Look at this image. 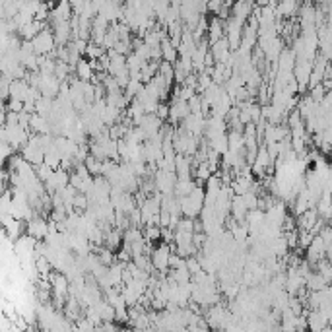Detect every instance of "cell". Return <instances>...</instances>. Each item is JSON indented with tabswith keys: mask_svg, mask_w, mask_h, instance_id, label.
Returning a JSON list of instances; mask_svg holds the SVG:
<instances>
[{
	"mask_svg": "<svg viewBox=\"0 0 332 332\" xmlns=\"http://www.w3.org/2000/svg\"><path fill=\"white\" fill-rule=\"evenodd\" d=\"M206 120L208 119H204V115L200 113V115H194V113H190L188 117H186L183 122H181V126L185 128L186 132H190V134H194L196 138H200L202 134L206 132Z\"/></svg>",
	"mask_w": 332,
	"mask_h": 332,
	"instance_id": "6",
	"label": "cell"
},
{
	"mask_svg": "<svg viewBox=\"0 0 332 332\" xmlns=\"http://www.w3.org/2000/svg\"><path fill=\"white\" fill-rule=\"evenodd\" d=\"M6 109L8 111H12V113H24V109H26V103L24 101H16V99H8V103H6Z\"/></svg>",
	"mask_w": 332,
	"mask_h": 332,
	"instance_id": "31",
	"label": "cell"
},
{
	"mask_svg": "<svg viewBox=\"0 0 332 332\" xmlns=\"http://www.w3.org/2000/svg\"><path fill=\"white\" fill-rule=\"evenodd\" d=\"M190 115V107H188V101H183V99H177V101H171L169 105V120L173 124H179L183 122Z\"/></svg>",
	"mask_w": 332,
	"mask_h": 332,
	"instance_id": "8",
	"label": "cell"
},
{
	"mask_svg": "<svg viewBox=\"0 0 332 332\" xmlns=\"http://www.w3.org/2000/svg\"><path fill=\"white\" fill-rule=\"evenodd\" d=\"M222 8H224V2L222 0H212V2H208V14H218L222 12Z\"/></svg>",
	"mask_w": 332,
	"mask_h": 332,
	"instance_id": "33",
	"label": "cell"
},
{
	"mask_svg": "<svg viewBox=\"0 0 332 332\" xmlns=\"http://www.w3.org/2000/svg\"><path fill=\"white\" fill-rule=\"evenodd\" d=\"M196 186H200L198 183H196V179H179L177 181V186H175V196L177 198H185V196H188Z\"/></svg>",
	"mask_w": 332,
	"mask_h": 332,
	"instance_id": "15",
	"label": "cell"
},
{
	"mask_svg": "<svg viewBox=\"0 0 332 332\" xmlns=\"http://www.w3.org/2000/svg\"><path fill=\"white\" fill-rule=\"evenodd\" d=\"M35 173H37V177L41 179V183H47V181L54 175V169L53 167H49L47 163H41V165L35 167Z\"/></svg>",
	"mask_w": 332,
	"mask_h": 332,
	"instance_id": "27",
	"label": "cell"
},
{
	"mask_svg": "<svg viewBox=\"0 0 332 332\" xmlns=\"http://www.w3.org/2000/svg\"><path fill=\"white\" fill-rule=\"evenodd\" d=\"M93 307H95V311L99 313V317H101L103 322H113V320H115V309L109 305L105 299H103L101 303H97V305H93Z\"/></svg>",
	"mask_w": 332,
	"mask_h": 332,
	"instance_id": "20",
	"label": "cell"
},
{
	"mask_svg": "<svg viewBox=\"0 0 332 332\" xmlns=\"http://www.w3.org/2000/svg\"><path fill=\"white\" fill-rule=\"evenodd\" d=\"M144 239H146L148 243L161 241V227L160 226H146L144 227Z\"/></svg>",
	"mask_w": 332,
	"mask_h": 332,
	"instance_id": "25",
	"label": "cell"
},
{
	"mask_svg": "<svg viewBox=\"0 0 332 332\" xmlns=\"http://www.w3.org/2000/svg\"><path fill=\"white\" fill-rule=\"evenodd\" d=\"M161 120L169 119V105H165V103H161L160 109H158V113H156Z\"/></svg>",
	"mask_w": 332,
	"mask_h": 332,
	"instance_id": "34",
	"label": "cell"
},
{
	"mask_svg": "<svg viewBox=\"0 0 332 332\" xmlns=\"http://www.w3.org/2000/svg\"><path fill=\"white\" fill-rule=\"evenodd\" d=\"M86 167H88V171L92 173V177H99V175L103 173V161L95 160L93 156H90V158L86 160Z\"/></svg>",
	"mask_w": 332,
	"mask_h": 332,
	"instance_id": "24",
	"label": "cell"
},
{
	"mask_svg": "<svg viewBox=\"0 0 332 332\" xmlns=\"http://www.w3.org/2000/svg\"><path fill=\"white\" fill-rule=\"evenodd\" d=\"M173 252H175V247L167 245V243H161L152 251V266H154L156 272H160L161 276L169 270V258H171Z\"/></svg>",
	"mask_w": 332,
	"mask_h": 332,
	"instance_id": "2",
	"label": "cell"
},
{
	"mask_svg": "<svg viewBox=\"0 0 332 332\" xmlns=\"http://www.w3.org/2000/svg\"><path fill=\"white\" fill-rule=\"evenodd\" d=\"M2 218V226H4V233L8 235V239H12L14 243L20 239V237H24L27 231V226L24 224V220H16L12 216H0Z\"/></svg>",
	"mask_w": 332,
	"mask_h": 332,
	"instance_id": "4",
	"label": "cell"
},
{
	"mask_svg": "<svg viewBox=\"0 0 332 332\" xmlns=\"http://www.w3.org/2000/svg\"><path fill=\"white\" fill-rule=\"evenodd\" d=\"M307 324H309V330L311 332H324L328 328V319L322 315L320 309H313L307 317Z\"/></svg>",
	"mask_w": 332,
	"mask_h": 332,
	"instance_id": "10",
	"label": "cell"
},
{
	"mask_svg": "<svg viewBox=\"0 0 332 332\" xmlns=\"http://www.w3.org/2000/svg\"><path fill=\"white\" fill-rule=\"evenodd\" d=\"M120 241H124V233H122L120 229H117V227H115V229H111V231L105 235V243H107V247H109L111 251L119 247Z\"/></svg>",
	"mask_w": 332,
	"mask_h": 332,
	"instance_id": "22",
	"label": "cell"
},
{
	"mask_svg": "<svg viewBox=\"0 0 332 332\" xmlns=\"http://www.w3.org/2000/svg\"><path fill=\"white\" fill-rule=\"evenodd\" d=\"M160 76L165 80V84L171 88L173 82H175V68H173L171 62H165V60H161L160 62Z\"/></svg>",
	"mask_w": 332,
	"mask_h": 332,
	"instance_id": "21",
	"label": "cell"
},
{
	"mask_svg": "<svg viewBox=\"0 0 332 332\" xmlns=\"http://www.w3.org/2000/svg\"><path fill=\"white\" fill-rule=\"evenodd\" d=\"M20 156H22L27 163H31L33 167H37V165H41V163H45V152H43L39 146H33V144H29V142L22 148Z\"/></svg>",
	"mask_w": 332,
	"mask_h": 332,
	"instance_id": "9",
	"label": "cell"
},
{
	"mask_svg": "<svg viewBox=\"0 0 332 332\" xmlns=\"http://www.w3.org/2000/svg\"><path fill=\"white\" fill-rule=\"evenodd\" d=\"M214 86V80H212V76L210 74H198V92L200 93H204L208 88H212Z\"/></svg>",
	"mask_w": 332,
	"mask_h": 332,
	"instance_id": "28",
	"label": "cell"
},
{
	"mask_svg": "<svg viewBox=\"0 0 332 332\" xmlns=\"http://www.w3.org/2000/svg\"><path fill=\"white\" fill-rule=\"evenodd\" d=\"M140 241H144V231H140L138 227H128L126 231H124V243H140Z\"/></svg>",
	"mask_w": 332,
	"mask_h": 332,
	"instance_id": "23",
	"label": "cell"
},
{
	"mask_svg": "<svg viewBox=\"0 0 332 332\" xmlns=\"http://www.w3.org/2000/svg\"><path fill=\"white\" fill-rule=\"evenodd\" d=\"M31 130H33V134H51L53 132L49 119L41 117V115H37V113L31 115Z\"/></svg>",
	"mask_w": 332,
	"mask_h": 332,
	"instance_id": "17",
	"label": "cell"
},
{
	"mask_svg": "<svg viewBox=\"0 0 332 332\" xmlns=\"http://www.w3.org/2000/svg\"><path fill=\"white\" fill-rule=\"evenodd\" d=\"M60 88H62V84L56 80V76H43V74H41L39 92L43 93V97H49V99L58 97Z\"/></svg>",
	"mask_w": 332,
	"mask_h": 332,
	"instance_id": "7",
	"label": "cell"
},
{
	"mask_svg": "<svg viewBox=\"0 0 332 332\" xmlns=\"http://www.w3.org/2000/svg\"><path fill=\"white\" fill-rule=\"evenodd\" d=\"M29 237H33V239L37 241H45L49 237V220H45V218H33L31 222H27V231H26Z\"/></svg>",
	"mask_w": 332,
	"mask_h": 332,
	"instance_id": "5",
	"label": "cell"
},
{
	"mask_svg": "<svg viewBox=\"0 0 332 332\" xmlns=\"http://www.w3.org/2000/svg\"><path fill=\"white\" fill-rule=\"evenodd\" d=\"M119 332H134V328H132V326H130V328H120Z\"/></svg>",
	"mask_w": 332,
	"mask_h": 332,
	"instance_id": "35",
	"label": "cell"
},
{
	"mask_svg": "<svg viewBox=\"0 0 332 332\" xmlns=\"http://www.w3.org/2000/svg\"><path fill=\"white\" fill-rule=\"evenodd\" d=\"M186 268H188V272H190L192 276L198 274L200 270H202V264H200L198 256H188V258H186Z\"/></svg>",
	"mask_w": 332,
	"mask_h": 332,
	"instance_id": "30",
	"label": "cell"
},
{
	"mask_svg": "<svg viewBox=\"0 0 332 332\" xmlns=\"http://www.w3.org/2000/svg\"><path fill=\"white\" fill-rule=\"evenodd\" d=\"M146 332H158V330H156V328H148Z\"/></svg>",
	"mask_w": 332,
	"mask_h": 332,
	"instance_id": "36",
	"label": "cell"
},
{
	"mask_svg": "<svg viewBox=\"0 0 332 332\" xmlns=\"http://www.w3.org/2000/svg\"><path fill=\"white\" fill-rule=\"evenodd\" d=\"M210 53L212 56L216 58V62H227V58L231 56V47H229V41L224 37V39H220L218 43H214L210 45Z\"/></svg>",
	"mask_w": 332,
	"mask_h": 332,
	"instance_id": "11",
	"label": "cell"
},
{
	"mask_svg": "<svg viewBox=\"0 0 332 332\" xmlns=\"http://www.w3.org/2000/svg\"><path fill=\"white\" fill-rule=\"evenodd\" d=\"M169 278L177 284V286H190V282H192V274L188 272V268L183 266V268H177V270H171V274H169Z\"/></svg>",
	"mask_w": 332,
	"mask_h": 332,
	"instance_id": "18",
	"label": "cell"
},
{
	"mask_svg": "<svg viewBox=\"0 0 332 332\" xmlns=\"http://www.w3.org/2000/svg\"><path fill=\"white\" fill-rule=\"evenodd\" d=\"M161 54H163V60H165V62L175 64V62L179 60V51L173 47L171 39H165L161 43Z\"/></svg>",
	"mask_w": 332,
	"mask_h": 332,
	"instance_id": "19",
	"label": "cell"
},
{
	"mask_svg": "<svg viewBox=\"0 0 332 332\" xmlns=\"http://www.w3.org/2000/svg\"><path fill=\"white\" fill-rule=\"evenodd\" d=\"M47 27L49 26H47L45 22H37V20H33L31 24H27L26 27H22L18 33L22 35V41H33L37 35H39L41 31H45Z\"/></svg>",
	"mask_w": 332,
	"mask_h": 332,
	"instance_id": "13",
	"label": "cell"
},
{
	"mask_svg": "<svg viewBox=\"0 0 332 332\" xmlns=\"http://www.w3.org/2000/svg\"><path fill=\"white\" fill-rule=\"evenodd\" d=\"M295 8H297L295 2H280L276 6V20L284 18V16H290L292 12H295Z\"/></svg>",
	"mask_w": 332,
	"mask_h": 332,
	"instance_id": "26",
	"label": "cell"
},
{
	"mask_svg": "<svg viewBox=\"0 0 332 332\" xmlns=\"http://www.w3.org/2000/svg\"><path fill=\"white\" fill-rule=\"evenodd\" d=\"M74 72H76V78L80 82H93V78H95V70L92 68V62L86 60V58H82L76 64Z\"/></svg>",
	"mask_w": 332,
	"mask_h": 332,
	"instance_id": "14",
	"label": "cell"
},
{
	"mask_svg": "<svg viewBox=\"0 0 332 332\" xmlns=\"http://www.w3.org/2000/svg\"><path fill=\"white\" fill-rule=\"evenodd\" d=\"M224 37H226V26H224V22L220 18H210V27H208L206 39L210 41V45H214V43H218V41L224 39Z\"/></svg>",
	"mask_w": 332,
	"mask_h": 332,
	"instance_id": "12",
	"label": "cell"
},
{
	"mask_svg": "<svg viewBox=\"0 0 332 332\" xmlns=\"http://www.w3.org/2000/svg\"><path fill=\"white\" fill-rule=\"evenodd\" d=\"M202 105H204V99H202V95H200V93H196V95L188 101L190 113H194V115H200V113H202Z\"/></svg>",
	"mask_w": 332,
	"mask_h": 332,
	"instance_id": "29",
	"label": "cell"
},
{
	"mask_svg": "<svg viewBox=\"0 0 332 332\" xmlns=\"http://www.w3.org/2000/svg\"><path fill=\"white\" fill-rule=\"evenodd\" d=\"M204 202H206V190L202 186H196L188 196L181 198L183 216L188 218V220H196L204 210Z\"/></svg>",
	"mask_w": 332,
	"mask_h": 332,
	"instance_id": "1",
	"label": "cell"
},
{
	"mask_svg": "<svg viewBox=\"0 0 332 332\" xmlns=\"http://www.w3.org/2000/svg\"><path fill=\"white\" fill-rule=\"evenodd\" d=\"M252 10H254L252 2H235V4L231 6V16L241 20V22H245V20L251 18Z\"/></svg>",
	"mask_w": 332,
	"mask_h": 332,
	"instance_id": "16",
	"label": "cell"
},
{
	"mask_svg": "<svg viewBox=\"0 0 332 332\" xmlns=\"http://www.w3.org/2000/svg\"><path fill=\"white\" fill-rule=\"evenodd\" d=\"M177 175L169 171H163V169H158L156 175H154V183H156V188L158 192L163 194V196H171L175 194V186H177Z\"/></svg>",
	"mask_w": 332,
	"mask_h": 332,
	"instance_id": "3",
	"label": "cell"
},
{
	"mask_svg": "<svg viewBox=\"0 0 332 332\" xmlns=\"http://www.w3.org/2000/svg\"><path fill=\"white\" fill-rule=\"evenodd\" d=\"M183 266H186V260L183 256H179L177 252H173L171 258H169V268H171V270H177V268H183Z\"/></svg>",
	"mask_w": 332,
	"mask_h": 332,
	"instance_id": "32",
	"label": "cell"
}]
</instances>
